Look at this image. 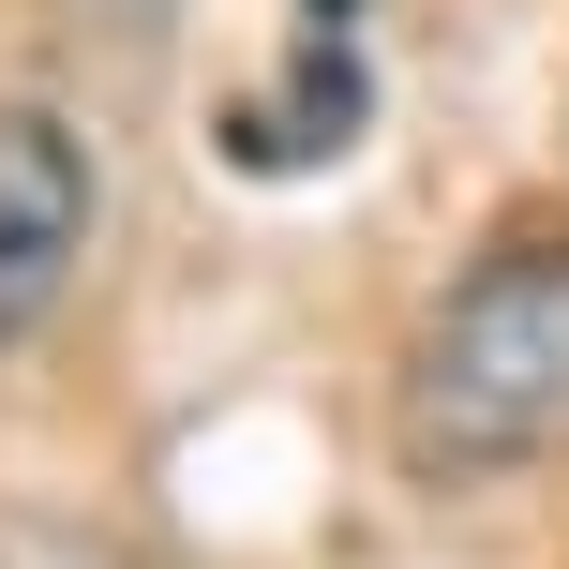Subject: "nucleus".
Here are the masks:
<instances>
[{"label":"nucleus","instance_id":"1","mask_svg":"<svg viewBox=\"0 0 569 569\" xmlns=\"http://www.w3.org/2000/svg\"><path fill=\"white\" fill-rule=\"evenodd\" d=\"M390 435L420 480H510L569 435V240H495L420 315Z\"/></svg>","mask_w":569,"mask_h":569},{"label":"nucleus","instance_id":"2","mask_svg":"<svg viewBox=\"0 0 569 569\" xmlns=\"http://www.w3.org/2000/svg\"><path fill=\"white\" fill-rule=\"evenodd\" d=\"M90 150L60 136L46 106H0V345H30L60 315V284L90 256Z\"/></svg>","mask_w":569,"mask_h":569}]
</instances>
